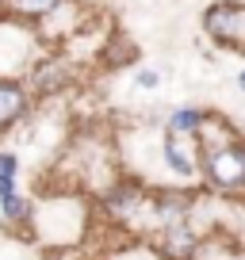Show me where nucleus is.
I'll list each match as a JSON object with an SVG mask.
<instances>
[{"instance_id":"10","label":"nucleus","mask_w":245,"mask_h":260,"mask_svg":"<svg viewBox=\"0 0 245 260\" xmlns=\"http://www.w3.org/2000/svg\"><path fill=\"white\" fill-rule=\"evenodd\" d=\"M0 214H4V218L8 222H23V218H31V203H27L23 195H4V199H0Z\"/></svg>"},{"instance_id":"4","label":"nucleus","mask_w":245,"mask_h":260,"mask_svg":"<svg viewBox=\"0 0 245 260\" xmlns=\"http://www.w3.org/2000/svg\"><path fill=\"white\" fill-rule=\"evenodd\" d=\"M146 207V199H142V187L134 184V180H122V184H115L111 191H107L104 199V211L111 214L115 222H131L134 214Z\"/></svg>"},{"instance_id":"11","label":"nucleus","mask_w":245,"mask_h":260,"mask_svg":"<svg viewBox=\"0 0 245 260\" xmlns=\"http://www.w3.org/2000/svg\"><path fill=\"white\" fill-rule=\"evenodd\" d=\"M57 4H62V0H16V12H19V16L39 19V16H50Z\"/></svg>"},{"instance_id":"9","label":"nucleus","mask_w":245,"mask_h":260,"mask_svg":"<svg viewBox=\"0 0 245 260\" xmlns=\"http://www.w3.org/2000/svg\"><path fill=\"white\" fill-rule=\"evenodd\" d=\"M199 122H203V111H199V107H176V111L169 115V122H165V130H169L172 138H196Z\"/></svg>"},{"instance_id":"12","label":"nucleus","mask_w":245,"mask_h":260,"mask_svg":"<svg viewBox=\"0 0 245 260\" xmlns=\"http://www.w3.org/2000/svg\"><path fill=\"white\" fill-rule=\"evenodd\" d=\"M157 84H161V73H157V69H142L138 73V88H157Z\"/></svg>"},{"instance_id":"3","label":"nucleus","mask_w":245,"mask_h":260,"mask_svg":"<svg viewBox=\"0 0 245 260\" xmlns=\"http://www.w3.org/2000/svg\"><path fill=\"white\" fill-rule=\"evenodd\" d=\"M199 249V234L188 230L184 222L176 226H161V237H157V256L161 260H192Z\"/></svg>"},{"instance_id":"5","label":"nucleus","mask_w":245,"mask_h":260,"mask_svg":"<svg viewBox=\"0 0 245 260\" xmlns=\"http://www.w3.org/2000/svg\"><path fill=\"white\" fill-rule=\"evenodd\" d=\"M27 115V88L16 81H0V130L16 126Z\"/></svg>"},{"instance_id":"1","label":"nucleus","mask_w":245,"mask_h":260,"mask_svg":"<svg viewBox=\"0 0 245 260\" xmlns=\"http://www.w3.org/2000/svg\"><path fill=\"white\" fill-rule=\"evenodd\" d=\"M199 172L207 176V184L219 187V191H237L245 187V146L237 138L222 142L215 149H203V161Z\"/></svg>"},{"instance_id":"13","label":"nucleus","mask_w":245,"mask_h":260,"mask_svg":"<svg viewBox=\"0 0 245 260\" xmlns=\"http://www.w3.org/2000/svg\"><path fill=\"white\" fill-rule=\"evenodd\" d=\"M12 191H16V176L0 172V199H4V195H12Z\"/></svg>"},{"instance_id":"2","label":"nucleus","mask_w":245,"mask_h":260,"mask_svg":"<svg viewBox=\"0 0 245 260\" xmlns=\"http://www.w3.org/2000/svg\"><path fill=\"white\" fill-rule=\"evenodd\" d=\"M203 27L222 46H245V4H237V0L211 4L203 16Z\"/></svg>"},{"instance_id":"17","label":"nucleus","mask_w":245,"mask_h":260,"mask_svg":"<svg viewBox=\"0 0 245 260\" xmlns=\"http://www.w3.org/2000/svg\"><path fill=\"white\" fill-rule=\"evenodd\" d=\"M237 130H241V138H245V119H241V126H237Z\"/></svg>"},{"instance_id":"8","label":"nucleus","mask_w":245,"mask_h":260,"mask_svg":"<svg viewBox=\"0 0 245 260\" xmlns=\"http://www.w3.org/2000/svg\"><path fill=\"white\" fill-rule=\"evenodd\" d=\"M62 81H66V61L62 57H50V61L31 69V92H39V96L42 92H54Z\"/></svg>"},{"instance_id":"16","label":"nucleus","mask_w":245,"mask_h":260,"mask_svg":"<svg viewBox=\"0 0 245 260\" xmlns=\"http://www.w3.org/2000/svg\"><path fill=\"white\" fill-rule=\"evenodd\" d=\"M4 8H8V0H0V16H4Z\"/></svg>"},{"instance_id":"14","label":"nucleus","mask_w":245,"mask_h":260,"mask_svg":"<svg viewBox=\"0 0 245 260\" xmlns=\"http://www.w3.org/2000/svg\"><path fill=\"white\" fill-rule=\"evenodd\" d=\"M0 172L16 176V153H0Z\"/></svg>"},{"instance_id":"6","label":"nucleus","mask_w":245,"mask_h":260,"mask_svg":"<svg viewBox=\"0 0 245 260\" xmlns=\"http://www.w3.org/2000/svg\"><path fill=\"white\" fill-rule=\"evenodd\" d=\"M192 211V195H180V191H161L154 203V218L157 226H176V222H184Z\"/></svg>"},{"instance_id":"15","label":"nucleus","mask_w":245,"mask_h":260,"mask_svg":"<svg viewBox=\"0 0 245 260\" xmlns=\"http://www.w3.org/2000/svg\"><path fill=\"white\" fill-rule=\"evenodd\" d=\"M237 88L245 92V69H241V73H237Z\"/></svg>"},{"instance_id":"7","label":"nucleus","mask_w":245,"mask_h":260,"mask_svg":"<svg viewBox=\"0 0 245 260\" xmlns=\"http://www.w3.org/2000/svg\"><path fill=\"white\" fill-rule=\"evenodd\" d=\"M161 153H165V161H169V169L176 172L180 180H192L199 172V165H196V157L184 149V142L180 138H172V134H165V142H161Z\"/></svg>"}]
</instances>
